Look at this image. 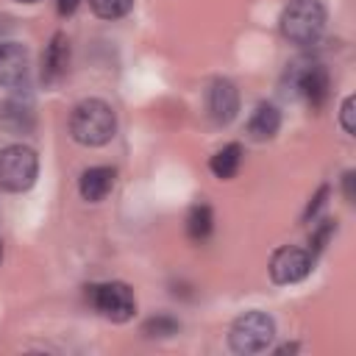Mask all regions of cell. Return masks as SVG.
Returning a JSON list of instances; mask_svg holds the SVG:
<instances>
[{
	"mask_svg": "<svg viewBox=\"0 0 356 356\" xmlns=\"http://www.w3.org/2000/svg\"><path fill=\"white\" fill-rule=\"evenodd\" d=\"M114 131H117V117H114V108L106 100L89 97V100H81L72 108L70 134H72V139L78 145L100 147V145L111 142Z\"/></svg>",
	"mask_w": 356,
	"mask_h": 356,
	"instance_id": "cell-1",
	"label": "cell"
},
{
	"mask_svg": "<svg viewBox=\"0 0 356 356\" xmlns=\"http://www.w3.org/2000/svg\"><path fill=\"white\" fill-rule=\"evenodd\" d=\"M325 28V8L320 0H292L281 11V33L292 44H314Z\"/></svg>",
	"mask_w": 356,
	"mask_h": 356,
	"instance_id": "cell-2",
	"label": "cell"
},
{
	"mask_svg": "<svg viewBox=\"0 0 356 356\" xmlns=\"http://www.w3.org/2000/svg\"><path fill=\"white\" fill-rule=\"evenodd\" d=\"M275 337V323L267 312H245L239 314L234 323H231V334H228V342H231V350L236 353H261L267 350V345L273 342Z\"/></svg>",
	"mask_w": 356,
	"mask_h": 356,
	"instance_id": "cell-3",
	"label": "cell"
},
{
	"mask_svg": "<svg viewBox=\"0 0 356 356\" xmlns=\"http://www.w3.org/2000/svg\"><path fill=\"white\" fill-rule=\"evenodd\" d=\"M39 156L28 145H6L0 147V189L25 192L36 184Z\"/></svg>",
	"mask_w": 356,
	"mask_h": 356,
	"instance_id": "cell-4",
	"label": "cell"
},
{
	"mask_svg": "<svg viewBox=\"0 0 356 356\" xmlns=\"http://www.w3.org/2000/svg\"><path fill=\"white\" fill-rule=\"evenodd\" d=\"M86 298L89 303L111 323H125L134 317L136 312V300L128 284L122 281H106V284H92L86 286Z\"/></svg>",
	"mask_w": 356,
	"mask_h": 356,
	"instance_id": "cell-5",
	"label": "cell"
},
{
	"mask_svg": "<svg viewBox=\"0 0 356 356\" xmlns=\"http://www.w3.org/2000/svg\"><path fill=\"white\" fill-rule=\"evenodd\" d=\"M289 86L298 95H303L312 108H320L328 100V89H331L328 72L317 61H295L289 67Z\"/></svg>",
	"mask_w": 356,
	"mask_h": 356,
	"instance_id": "cell-6",
	"label": "cell"
},
{
	"mask_svg": "<svg viewBox=\"0 0 356 356\" xmlns=\"http://www.w3.org/2000/svg\"><path fill=\"white\" fill-rule=\"evenodd\" d=\"M312 253L295 245H284L270 259V278L275 284H298L312 273Z\"/></svg>",
	"mask_w": 356,
	"mask_h": 356,
	"instance_id": "cell-7",
	"label": "cell"
},
{
	"mask_svg": "<svg viewBox=\"0 0 356 356\" xmlns=\"http://www.w3.org/2000/svg\"><path fill=\"white\" fill-rule=\"evenodd\" d=\"M206 103H209L211 120H214L217 125H228V122L236 117V111H239V92H236V86H234L228 78H217V81H211V86H209Z\"/></svg>",
	"mask_w": 356,
	"mask_h": 356,
	"instance_id": "cell-8",
	"label": "cell"
},
{
	"mask_svg": "<svg viewBox=\"0 0 356 356\" xmlns=\"http://www.w3.org/2000/svg\"><path fill=\"white\" fill-rule=\"evenodd\" d=\"M28 78V50L19 42H0V86L17 89Z\"/></svg>",
	"mask_w": 356,
	"mask_h": 356,
	"instance_id": "cell-9",
	"label": "cell"
},
{
	"mask_svg": "<svg viewBox=\"0 0 356 356\" xmlns=\"http://www.w3.org/2000/svg\"><path fill=\"white\" fill-rule=\"evenodd\" d=\"M114 178H117L114 167H89V170H83L81 181H78V192H81L83 200L100 203V200L111 192Z\"/></svg>",
	"mask_w": 356,
	"mask_h": 356,
	"instance_id": "cell-10",
	"label": "cell"
},
{
	"mask_svg": "<svg viewBox=\"0 0 356 356\" xmlns=\"http://www.w3.org/2000/svg\"><path fill=\"white\" fill-rule=\"evenodd\" d=\"M67 64H70V42L64 33H56L42 56V78L47 83L58 81L64 72H67Z\"/></svg>",
	"mask_w": 356,
	"mask_h": 356,
	"instance_id": "cell-11",
	"label": "cell"
},
{
	"mask_svg": "<svg viewBox=\"0 0 356 356\" xmlns=\"http://www.w3.org/2000/svg\"><path fill=\"white\" fill-rule=\"evenodd\" d=\"M278 128H281V111H278L273 103H259V106L253 108L250 120H248V134H250V139L267 142V139H273V136L278 134Z\"/></svg>",
	"mask_w": 356,
	"mask_h": 356,
	"instance_id": "cell-12",
	"label": "cell"
},
{
	"mask_svg": "<svg viewBox=\"0 0 356 356\" xmlns=\"http://www.w3.org/2000/svg\"><path fill=\"white\" fill-rule=\"evenodd\" d=\"M239 164H242V147H239L236 142H231V145H225L222 150H217V153L211 156L209 170H211L220 181H228V178H234V175H236Z\"/></svg>",
	"mask_w": 356,
	"mask_h": 356,
	"instance_id": "cell-13",
	"label": "cell"
},
{
	"mask_svg": "<svg viewBox=\"0 0 356 356\" xmlns=\"http://www.w3.org/2000/svg\"><path fill=\"white\" fill-rule=\"evenodd\" d=\"M211 225H214L211 209H209L206 203L192 206V211H189V217H186V234H189V239H195V242L206 239V236L211 234Z\"/></svg>",
	"mask_w": 356,
	"mask_h": 356,
	"instance_id": "cell-14",
	"label": "cell"
},
{
	"mask_svg": "<svg viewBox=\"0 0 356 356\" xmlns=\"http://www.w3.org/2000/svg\"><path fill=\"white\" fill-rule=\"evenodd\" d=\"M89 6L100 19H120L134 8V0H89Z\"/></svg>",
	"mask_w": 356,
	"mask_h": 356,
	"instance_id": "cell-15",
	"label": "cell"
},
{
	"mask_svg": "<svg viewBox=\"0 0 356 356\" xmlns=\"http://www.w3.org/2000/svg\"><path fill=\"white\" fill-rule=\"evenodd\" d=\"M334 228H337V225H334L331 220H323V222L317 225V231H314V234H312V239H309V242H312V259H314V253H320V250L325 248V242L331 239Z\"/></svg>",
	"mask_w": 356,
	"mask_h": 356,
	"instance_id": "cell-16",
	"label": "cell"
},
{
	"mask_svg": "<svg viewBox=\"0 0 356 356\" xmlns=\"http://www.w3.org/2000/svg\"><path fill=\"white\" fill-rule=\"evenodd\" d=\"M175 331H178V323L170 320V317H156L145 325V334H150V337H170Z\"/></svg>",
	"mask_w": 356,
	"mask_h": 356,
	"instance_id": "cell-17",
	"label": "cell"
},
{
	"mask_svg": "<svg viewBox=\"0 0 356 356\" xmlns=\"http://www.w3.org/2000/svg\"><path fill=\"white\" fill-rule=\"evenodd\" d=\"M353 106H356V100H353V97H345L342 111H339V120H342L345 134H353V131H356V125H353Z\"/></svg>",
	"mask_w": 356,
	"mask_h": 356,
	"instance_id": "cell-18",
	"label": "cell"
},
{
	"mask_svg": "<svg viewBox=\"0 0 356 356\" xmlns=\"http://www.w3.org/2000/svg\"><path fill=\"white\" fill-rule=\"evenodd\" d=\"M325 197H328V186H320V189H317V195H314V197L309 200V206H306V220H309V217H314V214L323 209Z\"/></svg>",
	"mask_w": 356,
	"mask_h": 356,
	"instance_id": "cell-19",
	"label": "cell"
},
{
	"mask_svg": "<svg viewBox=\"0 0 356 356\" xmlns=\"http://www.w3.org/2000/svg\"><path fill=\"white\" fill-rule=\"evenodd\" d=\"M78 6H81V0H56V8H58L61 17H70Z\"/></svg>",
	"mask_w": 356,
	"mask_h": 356,
	"instance_id": "cell-20",
	"label": "cell"
},
{
	"mask_svg": "<svg viewBox=\"0 0 356 356\" xmlns=\"http://www.w3.org/2000/svg\"><path fill=\"white\" fill-rule=\"evenodd\" d=\"M353 178H356L353 170H348V172H345V197H348V200H353Z\"/></svg>",
	"mask_w": 356,
	"mask_h": 356,
	"instance_id": "cell-21",
	"label": "cell"
},
{
	"mask_svg": "<svg viewBox=\"0 0 356 356\" xmlns=\"http://www.w3.org/2000/svg\"><path fill=\"white\" fill-rule=\"evenodd\" d=\"M17 3H39V0H17Z\"/></svg>",
	"mask_w": 356,
	"mask_h": 356,
	"instance_id": "cell-22",
	"label": "cell"
},
{
	"mask_svg": "<svg viewBox=\"0 0 356 356\" xmlns=\"http://www.w3.org/2000/svg\"><path fill=\"white\" fill-rule=\"evenodd\" d=\"M0 259H3V242H0Z\"/></svg>",
	"mask_w": 356,
	"mask_h": 356,
	"instance_id": "cell-23",
	"label": "cell"
}]
</instances>
